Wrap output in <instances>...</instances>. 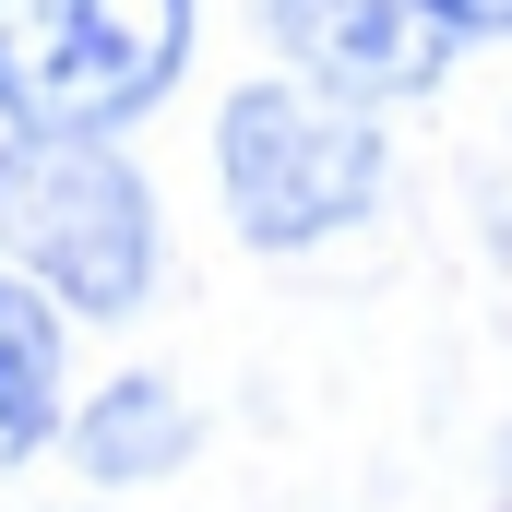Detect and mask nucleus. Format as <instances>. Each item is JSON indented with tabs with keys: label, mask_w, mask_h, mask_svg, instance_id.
Here are the masks:
<instances>
[{
	"label": "nucleus",
	"mask_w": 512,
	"mask_h": 512,
	"mask_svg": "<svg viewBox=\"0 0 512 512\" xmlns=\"http://www.w3.org/2000/svg\"><path fill=\"white\" fill-rule=\"evenodd\" d=\"M0 251L84 322H120L155 286V191L108 131H0Z\"/></svg>",
	"instance_id": "nucleus-1"
},
{
	"label": "nucleus",
	"mask_w": 512,
	"mask_h": 512,
	"mask_svg": "<svg viewBox=\"0 0 512 512\" xmlns=\"http://www.w3.org/2000/svg\"><path fill=\"white\" fill-rule=\"evenodd\" d=\"M191 60V0H0V120L131 131Z\"/></svg>",
	"instance_id": "nucleus-2"
},
{
	"label": "nucleus",
	"mask_w": 512,
	"mask_h": 512,
	"mask_svg": "<svg viewBox=\"0 0 512 512\" xmlns=\"http://www.w3.org/2000/svg\"><path fill=\"white\" fill-rule=\"evenodd\" d=\"M215 179L251 251H310L382 203V131L322 84H239L215 120Z\"/></svg>",
	"instance_id": "nucleus-3"
},
{
	"label": "nucleus",
	"mask_w": 512,
	"mask_h": 512,
	"mask_svg": "<svg viewBox=\"0 0 512 512\" xmlns=\"http://www.w3.org/2000/svg\"><path fill=\"white\" fill-rule=\"evenodd\" d=\"M262 36L298 60V84L346 96V108H382V96H417L441 84L453 60V24L429 0H262Z\"/></svg>",
	"instance_id": "nucleus-4"
},
{
	"label": "nucleus",
	"mask_w": 512,
	"mask_h": 512,
	"mask_svg": "<svg viewBox=\"0 0 512 512\" xmlns=\"http://www.w3.org/2000/svg\"><path fill=\"white\" fill-rule=\"evenodd\" d=\"M72 453H84V477H96V489L179 477V453H191V405L155 382V370H131V382H108L84 417H72Z\"/></svg>",
	"instance_id": "nucleus-5"
},
{
	"label": "nucleus",
	"mask_w": 512,
	"mask_h": 512,
	"mask_svg": "<svg viewBox=\"0 0 512 512\" xmlns=\"http://www.w3.org/2000/svg\"><path fill=\"white\" fill-rule=\"evenodd\" d=\"M60 429V298L0 274V477Z\"/></svg>",
	"instance_id": "nucleus-6"
},
{
	"label": "nucleus",
	"mask_w": 512,
	"mask_h": 512,
	"mask_svg": "<svg viewBox=\"0 0 512 512\" xmlns=\"http://www.w3.org/2000/svg\"><path fill=\"white\" fill-rule=\"evenodd\" d=\"M453 36H512V0H429Z\"/></svg>",
	"instance_id": "nucleus-7"
}]
</instances>
